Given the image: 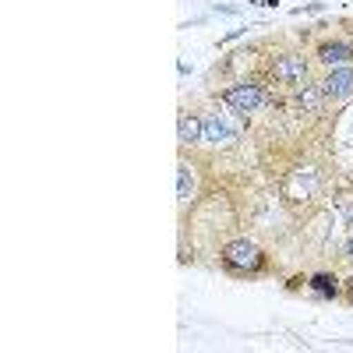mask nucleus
<instances>
[{
    "mask_svg": "<svg viewBox=\"0 0 353 353\" xmlns=\"http://www.w3.org/2000/svg\"><path fill=\"white\" fill-rule=\"evenodd\" d=\"M223 261L230 265V269H244V272H258L261 269V251L251 244V241H233V244H226V251H223Z\"/></svg>",
    "mask_w": 353,
    "mask_h": 353,
    "instance_id": "f257e3e1",
    "label": "nucleus"
},
{
    "mask_svg": "<svg viewBox=\"0 0 353 353\" xmlns=\"http://www.w3.org/2000/svg\"><path fill=\"white\" fill-rule=\"evenodd\" d=\"M223 99H226V106H233L237 113H254V110H258V106L265 103L261 88H258V85H251V81L226 88V92H223Z\"/></svg>",
    "mask_w": 353,
    "mask_h": 353,
    "instance_id": "f03ea898",
    "label": "nucleus"
},
{
    "mask_svg": "<svg viewBox=\"0 0 353 353\" xmlns=\"http://www.w3.org/2000/svg\"><path fill=\"white\" fill-rule=\"evenodd\" d=\"M272 74L283 85H304L307 81V61L297 57V53H286V57H279V61L272 64Z\"/></svg>",
    "mask_w": 353,
    "mask_h": 353,
    "instance_id": "7ed1b4c3",
    "label": "nucleus"
},
{
    "mask_svg": "<svg viewBox=\"0 0 353 353\" xmlns=\"http://www.w3.org/2000/svg\"><path fill=\"white\" fill-rule=\"evenodd\" d=\"M321 96H325V99H346V96H353V68H332L329 78L321 81Z\"/></svg>",
    "mask_w": 353,
    "mask_h": 353,
    "instance_id": "20e7f679",
    "label": "nucleus"
},
{
    "mask_svg": "<svg viewBox=\"0 0 353 353\" xmlns=\"http://www.w3.org/2000/svg\"><path fill=\"white\" fill-rule=\"evenodd\" d=\"M201 141H209V145H230L233 141V131L219 121V113L201 117Z\"/></svg>",
    "mask_w": 353,
    "mask_h": 353,
    "instance_id": "39448f33",
    "label": "nucleus"
},
{
    "mask_svg": "<svg viewBox=\"0 0 353 353\" xmlns=\"http://www.w3.org/2000/svg\"><path fill=\"white\" fill-rule=\"evenodd\" d=\"M318 61L329 64V68H343V64L353 61V46H346V43H325V46L318 50Z\"/></svg>",
    "mask_w": 353,
    "mask_h": 353,
    "instance_id": "423d86ee",
    "label": "nucleus"
},
{
    "mask_svg": "<svg viewBox=\"0 0 353 353\" xmlns=\"http://www.w3.org/2000/svg\"><path fill=\"white\" fill-rule=\"evenodd\" d=\"M321 88H311V85H304V88H297V106L301 110H307V113H318L321 110Z\"/></svg>",
    "mask_w": 353,
    "mask_h": 353,
    "instance_id": "0eeeda50",
    "label": "nucleus"
},
{
    "mask_svg": "<svg viewBox=\"0 0 353 353\" xmlns=\"http://www.w3.org/2000/svg\"><path fill=\"white\" fill-rule=\"evenodd\" d=\"M176 138H181V145L201 141V121H198V117H184L181 128H176Z\"/></svg>",
    "mask_w": 353,
    "mask_h": 353,
    "instance_id": "6e6552de",
    "label": "nucleus"
},
{
    "mask_svg": "<svg viewBox=\"0 0 353 353\" xmlns=\"http://www.w3.org/2000/svg\"><path fill=\"white\" fill-rule=\"evenodd\" d=\"M311 290L318 293V297H336V293H339L336 279H332V276H325V272H321V276H314V279H311Z\"/></svg>",
    "mask_w": 353,
    "mask_h": 353,
    "instance_id": "1a4fd4ad",
    "label": "nucleus"
},
{
    "mask_svg": "<svg viewBox=\"0 0 353 353\" xmlns=\"http://www.w3.org/2000/svg\"><path fill=\"white\" fill-rule=\"evenodd\" d=\"M191 188H194L191 170H188V166H176V194H181V198H191Z\"/></svg>",
    "mask_w": 353,
    "mask_h": 353,
    "instance_id": "9d476101",
    "label": "nucleus"
},
{
    "mask_svg": "<svg viewBox=\"0 0 353 353\" xmlns=\"http://www.w3.org/2000/svg\"><path fill=\"white\" fill-rule=\"evenodd\" d=\"M346 258L353 261V237H350V244H346Z\"/></svg>",
    "mask_w": 353,
    "mask_h": 353,
    "instance_id": "9b49d317",
    "label": "nucleus"
},
{
    "mask_svg": "<svg viewBox=\"0 0 353 353\" xmlns=\"http://www.w3.org/2000/svg\"><path fill=\"white\" fill-rule=\"evenodd\" d=\"M346 290H350V301H353V279H350V283H346Z\"/></svg>",
    "mask_w": 353,
    "mask_h": 353,
    "instance_id": "f8f14e48",
    "label": "nucleus"
},
{
    "mask_svg": "<svg viewBox=\"0 0 353 353\" xmlns=\"http://www.w3.org/2000/svg\"><path fill=\"white\" fill-rule=\"evenodd\" d=\"M346 219H350V223H353V209H350V212H346Z\"/></svg>",
    "mask_w": 353,
    "mask_h": 353,
    "instance_id": "ddd939ff",
    "label": "nucleus"
}]
</instances>
